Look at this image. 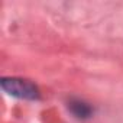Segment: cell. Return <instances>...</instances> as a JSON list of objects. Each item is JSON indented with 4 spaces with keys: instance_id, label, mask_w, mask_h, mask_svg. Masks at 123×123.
Here are the masks:
<instances>
[{
    "instance_id": "7a4b0ae2",
    "label": "cell",
    "mask_w": 123,
    "mask_h": 123,
    "mask_svg": "<svg viewBox=\"0 0 123 123\" xmlns=\"http://www.w3.org/2000/svg\"><path fill=\"white\" fill-rule=\"evenodd\" d=\"M68 109L77 119H83V120L91 117L94 113V109L88 103H86L80 98H71L68 101Z\"/></svg>"
},
{
    "instance_id": "6da1fadb",
    "label": "cell",
    "mask_w": 123,
    "mask_h": 123,
    "mask_svg": "<svg viewBox=\"0 0 123 123\" xmlns=\"http://www.w3.org/2000/svg\"><path fill=\"white\" fill-rule=\"evenodd\" d=\"M2 88L12 97L22 98V100H38L39 98V90L38 87L23 78L16 77H3L0 80Z\"/></svg>"
}]
</instances>
